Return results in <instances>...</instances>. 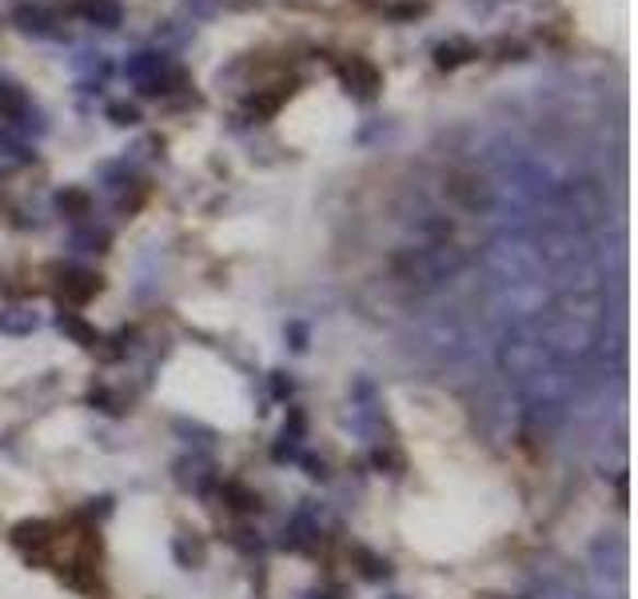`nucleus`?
<instances>
[{
    "label": "nucleus",
    "instance_id": "obj_5",
    "mask_svg": "<svg viewBox=\"0 0 638 599\" xmlns=\"http://www.w3.org/2000/svg\"><path fill=\"white\" fill-rule=\"evenodd\" d=\"M471 57H479V48L471 45V41H443V45L436 48L439 68H460V65H467Z\"/></svg>",
    "mask_w": 638,
    "mask_h": 599
},
{
    "label": "nucleus",
    "instance_id": "obj_4",
    "mask_svg": "<svg viewBox=\"0 0 638 599\" xmlns=\"http://www.w3.org/2000/svg\"><path fill=\"white\" fill-rule=\"evenodd\" d=\"M77 12L89 24H101V28H116L120 24V4L116 0H77Z\"/></svg>",
    "mask_w": 638,
    "mask_h": 599
},
{
    "label": "nucleus",
    "instance_id": "obj_1",
    "mask_svg": "<svg viewBox=\"0 0 638 599\" xmlns=\"http://www.w3.org/2000/svg\"><path fill=\"white\" fill-rule=\"evenodd\" d=\"M339 80H344V89L356 96V101H375L383 89V72L371 65L368 57H344L336 65Z\"/></svg>",
    "mask_w": 638,
    "mask_h": 599
},
{
    "label": "nucleus",
    "instance_id": "obj_6",
    "mask_svg": "<svg viewBox=\"0 0 638 599\" xmlns=\"http://www.w3.org/2000/svg\"><path fill=\"white\" fill-rule=\"evenodd\" d=\"M12 21L21 24L24 33H48V24H53V16H48L40 4H21V9L12 12Z\"/></svg>",
    "mask_w": 638,
    "mask_h": 599
},
{
    "label": "nucleus",
    "instance_id": "obj_10",
    "mask_svg": "<svg viewBox=\"0 0 638 599\" xmlns=\"http://www.w3.org/2000/svg\"><path fill=\"white\" fill-rule=\"evenodd\" d=\"M427 9V4H424V0H407V4H395V16H419V12H424Z\"/></svg>",
    "mask_w": 638,
    "mask_h": 599
},
{
    "label": "nucleus",
    "instance_id": "obj_3",
    "mask_svg": "<svg viewBox=\"0 0 638 599\" xmlns=\"http://www.w3.org/2000/svg\"><path fill=\"white\" fill-rule=\"evenodd\" d=\"M24 116H28V96H24V89H16L9 80H0V120L24 125Z\"/></svg>",
    "mask_w": 638,
    "mask_h": 599
},
{
    "label": "nucleus",
    "instance_id": "obj_8",
    "mask_svg": "<svg viewBox=\"0 0 638 599\" xmlns=\"http://www.w3.org/2000/svg\"><path fill=\"white\" fill-rule=\"evenodd\" d=\"M60 208H65V212L84 216V212H89V196H84V193H65V196H60Z\"/></svg>",
    "mask_w": 638,
    "mask_h": 599
},
{
    "label": "nucleus",
    "instance_id": "obj_2",
    "mask_svg": "<svg viewBox=\"0 0 638 599\" xmlns=\"http://www.w3.org/2000/svg\"><path fill=\"white\" fill-rule=\"evenodd\" d=\"M60 292H65L68 300H77V304H84L89 296L101 292V276L80 272V268H65V272H60Z\"/></svg>",
    "mask_w": 638,
    "mask_h": 599
},
{
    "label": "nucleus",
    "instance_id": "obj_7",
    "mask_svg": "<svg viewBox=\"0 0 638 599\" xmlns=\"http://www.w3.org/2000/svg\"><path fill=\"white\" fill-rule=\"evenodd\" d=\"M288 92H291V89H283V84H280L276 92H256V96L247 101V108H252L256 116H271L283 101H288Z\"/></svg>",
    "mask_w": 638,
    "mask_h": 599
},
{
    "label": "nucleus",
    "instance_id": "obj_9",
    "mask_svg": "<svg viewBox=\"0 0 638 599\" xmlns=\"http://www.w3.org/2000/svg\"><path fill=\"white\" fill-rule=\"evenodd\" d=\"M108 116H113L116 125H136V120H140V113H136L132 104H113V108H108Z\"/></svg>",
    "mask_w": 638,
    "mask_h": 599
}]
</instances>
